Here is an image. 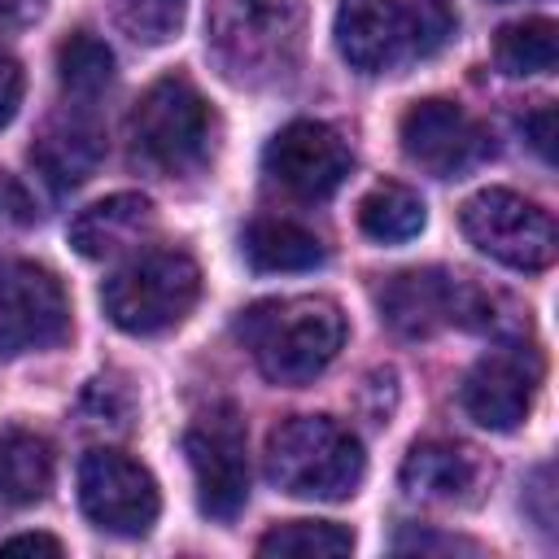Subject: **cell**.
Instances as JSON below:
<instances>
[{
  "label": "cell",
  "instance_id": "6da1fadb",
  "mask_svg": "<svg viewBox=\"0 0 559 559\" xmlns=\"http://www.w3.org/2000/svg\"><path fill=\"white\" fill-rule=\"evenodd\" d=\"M205 44L227 83H284L301 61L306 9L301 0H210Z\"/></svg>",
  "mask_w": 559,
  "mask_h": 559
},
{
  "label": "cell",
  "instance_id": "7a4b0ae2",
  "mask_svg": "<svg viewBox=\"0 0 559 559\" xmlns=\"http://www.w3.org/2000/svg\"><path fill=\"white\" fill-rule=\"evenodd\" d=\"M245 349L271 384H310L345 345V314L328 297L253 301L236 323Z\"/></svg>",
  "mask_w": 559,
  "mask_h": 559
},
{
  "label": "cell",
  "instance_id": "3957f363",
  "mask_svg": "<svg viewBox=\"0 0 559 559\" xmlns=\"http://www.w3.org/2000/svg\"><path fill=\"white\" fill-rule=\"evenodd\" d=\"M362 441L332 415H293L266 437V480L293 498L341 502L362 485Z\"/></svg>",
  "mask_w": 559,
  "mask_h": 559
},
{
  "label": "cell",
  "instance_id": "277c9868",
  "mask_svg": "<svg viewBox=\"0 0 559 559\" xmlns=\"http://www.w3.org/2000/svg\"><path fill=\"white\" fill-rule=\"evenodd\" d=\"M201 297V266L183 249H140L100 284V306L114 328L157 336L188 319Z\"/></svg>",
  "mask_w": 559,
  "mask_h": 559
},
{
  "label": "cell",
  "instance_id": "5b68a950",
  "mask_svg": "<svg viewBox=\"0 0 559 559\" xmlns=\"http://www.w3.org/2000/svg\"><path fill=\"white\" fill-rule=\"evenodd\" d=\"M131 157L157 175H188L210 157L214 114L205 96L183 79L166 74L157 79L127 118Z\"/></svg>",
  "mask_w": 559,
  "mask_h": 559
},
{
  "label": "cell",
  "instance_id": "8992f818",
  "mask_svg": "<svg viewBox=\"0 0 559 559\" xmlns=\"http://www.w3.org/2000/svg\"><path fill=\"white\" fill-rule=\"evenodd\" d=\"M380 319L397 336H437L445 328H493V297L445 266H415L380 288Z\"/></svg>",
  "mask_w": 559,
  "mask_h": 559
},
{
  "label": "cell",
  "instance_id": "52a82bcc",
  "mask_svg": "<svg viewBox=\"0 0 559 559\" xmlns=\"http://www.w3.org/2000/svg\"><path fill=\"white\" fill-rule=\"evenodd\" d=\"M463 236L511 271H546L559 253L555 218L511 188H480L459 210Z\"/></svg>",
  "mask_w": 559,
  "mask_h": 559
},
{
  "label": "cell",
  "instance_id": "ba28073f",
  "mask_svg": "<svg viewBox=\"0 0 559 559\" xmlns=\"http://www.w3.org/2000/svg\"><path fill=\"white\" fill-rule=\"evenodd\" d=\"M183 454L197 480V507L210 520H236L249 502V454L245 424L231 402L201 411L183 432Z\"/></svg>",
  "mask_w": 559,
  "mask_h": 559
},
{
  "label": "cell",
  "instance_id": "9c48e42d",
  "mask_svg": "<svg viewBox=\"0 0 559 559\" xmlns=\"http://www.w3.org/2000/svg\"><path fill=\"white\" fill-rule=\"evenodd\" d=\"M79 507L105 533L144 537L157 524L162 493L144 463H135L122 450L96 445L79 459Z\"/></svg>",
  "mask_w": 559,
  "mask_h": 559
},
{
  "label": "cell",
  "instance_id": "30bf717a",
  "mask_svg": "<svg viewBox=\"0 0 559 559\" xmlns=\"http://www.w3.org/2000/svg\"><path fill=\"white\" fill-rule=\"evenodd\" d=\"M70 332V301L61 280L22 258L0 262V358L52 349Z\"/></svg>",
  "mask_w": 559,
  "mask_h": 559
},
{
  "label": "cell",
  "instance_id": "8fae6325",
  "mask_svg": "<svg viewBox=\"0 0 559 559\" xmlns=\"http://www.w3.org/2000/svg\"><path fill=\"white\" fill-rule=\"evenodd\" d=\"M262 170L280 192L297 201H328L349 179L354 153L328 122L297 118L271 135L262 153Z\"/></svg>",
  "mask_w": 559,
  "mask_h": 559
},
{
  "label": "cell",
  "instance_id": "7c38bea8",
  "mask_svg": "<svg viewBox=\"0 0 559 559\" xmlns=\"http://www.w3.org/2000/svg\"><path fill=\"white\" fill-rule=\"evenodd\" d=\"M397 135H402V153L437 179H463L493 153L489 131L463 105L441 100V96L415 100L402 114Z\"/></svg>",
  "mask_w": 559,
  "mask_h": 559
},
{
  "label": "cell",
  "instance_id": "4fadbf2b",
  "mask_svg": "<svg viewBox=\"0 0 559 559\" xmlns=\"http://www.w3.org/2000/svg\"><path fill=\"white\" fill-rule=\"evenodd\" d=\"M537 384H542V358H537V349L498 345V349H489V354H480L472 362V371L463 376L459 402H463V411L480 428L511 432V428H520L528 419Z\"/></svg>",
  "mask_w": 559,
  "mask_h": 559
},
{
  "label": "cell",
  "instance_id": "5bb4252c",
  "mask_svg": "<svg viewBox=\"0 0 559 559\" xmlns=\"http://www.w3.org/2000/svg\"><path fill=\"white\" fill-rule=\"evenodd\" d=\"M332 35L358 74H389L419 52V22L397 0H341Z\"/></svg>",
  "mask_w": 559,
  "mask_h": 559
},
{
  "label": "cell",
  "instance_id": "9a60e30c",
  "mask_svg": "<svg viewBox=\"0 0 559 559\" xmlns=\"http://www.w3.org/2000/svg\"><path fill=\"white\" fill-rule=\"evenodd\" d=\"M100 162H105V127L92 114V105H66V114L48 118V127L31 144L35 175L57 192L87 183Z\"/></svg>",
  "mask_w": 559,
  "mask_h": 559
},
{
  "label": "cell",
  "instance_id": "2e32d148",
  "mask_svg": "<svg viewBox=\"0 0 559 559\" xmlns=\"http://www.w3.org/2000/svg\"><path fill=\"white\" fill-rule=\"evenodd\" d=\"M157 231V210L148 197L140 192H114L105 201H92L87 210L74 214L70 223V245L92 258V262H105V258H122L131 249H144L148 236Z\"/></svg>",
  "mask_w": 559,
  "mask_h": 559
},
{
  "label": "cell",
  "instance_id": "e0dca14e",
  "mask_svg": "<svg viewBox=\"0 0 559 559\" xmlns=\"http://www.w3.org/2000/svg\"><path fill=\"white\" fill-rule=\"evenodd\" d=\"M402 489L419 502H472L480 485V459L476 450L459 441H415L402 459Z\"/></svg>",
  "mask_w": 559,
  "mask_h": 559
},
{
  "label": "cell",
  "instance_id": "ac0fdd59",
  "mask_svg": "<svg viewBox=\"0 0 559 559\" xmlns=\"http://www.w3.org/2000/svg\"><path fill=\"white\" fill-rule=\"evenodd\" d=\"M57 459L48 437L31 428H4L0 432V498L13 507H31L52 489Z\"/></svg>",
  "mask_w": 559,
  "mask_h": 559
},
{
  "label": "cell",
  "instance_id": "d6986e66",
  "mask_svg": "<svg viewBox=\"0 0 559 559\" xmlns=\"http://www.w3.org/2000/svg\"><path fill=\"white\" fill-rule=\"evenodd\" d=\"M240 249L253 271H314L323 262L319 236L293 218H253L240 236Z\"/></svg>",
  "mask_w": 559,
  "mask_h": 559
},
{
  "label": "cell",
  "instance_id": "ffe728a7",
  "mask_svg": "<svg viewBox=\"0 0 559 559\" xmlns=\"http://www.w3.org/2000/svg\"><path fill=\"white\" fill-rule=\"evenodd\" d=\"M559 61V31L550 17H520L493 35V66L511 79L550 74Z\"/></svg>",
  "mask_w": 559,
  "mask_h": 559
},
{
  "label": "cell",
  "instance_id": "44dd1931",
  "mask_svg": "<svg viewBox=\"0 0 559 559\" xmlns=\"http://www.w3.org/2000/svg\"><path fill=\"white\" fill-rule=\"evenodd\" d=\"M428 223V210H424V197L411 192L406 183H376L362 201H358V227L380 240V245H402V240H415Z\"/></svg>",
  "mask_w": 559,
  "mask_h": 559
},
{
  "label": "cell",
  "instance_id": "7402d4cb",
  "mask_svg": "<svg viewBox=\"0 0 559 559\" xmlns=\"http://www.w3.org/2000/svg\"><path fill=\"white\" fill-rule=\"evenodd\" d=\"M57 79L74 105H92L114 83V52L100 35L74 31L57 48Z\"/></svg>",
  "mask_w": 559,
  "mask_h": 559
},
{
  "label": "cell",
  "instance_id": "603a6c76",
  "mask_svg": "<svg viewBox=\"0 0 559 559\" xmlns=\"http://www.w3.org/2000/svg\"><path fill=\"white\" fill-rule=\"evenodd\" d=\"M349 550H354V533L332 520H288L258 542V555H297V559H336Z\"/></svg>",
  "mask_w": 559,
  "mask_h": 559
},
{
  "label": "cell",
  "instance_id": "cb8c5ba5",
  "mask_svg": "<svg viewBox=\"0 0 559 559\" xmlns=\"http://www.w3.org/2000/svg\"><path fill=\"white\" fill-rule=\"evenodd\" d=\"M114 22L122 35H131L135 44H170L183 26V13H188V0H114Z\"/></svg>",
  "mask_w": 559,
  "mask_h": 559
},
{
  "label": "cell",
  "instance_id": "d4e9b609",
  "mask_svg": "<svg viewBox=\"0 0 559 559\" xmlns=\"http://www.w3.org/2000/svg\"><path fill=\"white\" fill-rule=\"evenodd\" d=\"M79 415H83V428H100V432H122L127 428V415H131V397L118 380H92L87 393L79 397Z\"/></svg>",
  "mask_w": 559,
  "mask_h": 559
},
{
  "label": "cell",
  "instance_id": "484cf974",
  "mask_svg": "<svg viewBox=\"0 0 559 559\" xmlns=\"http://www.w3.org/2000/svg\"><path fill=\"white\" fill-rule=\"evenodd\" d=\"M411 13L419 22V52H432L454 31V17H450V4L445 0H419Z\"/></svg>",
  "mask_w": 559,
  "mask_h": 559
},
{
  "label": "cell",
  "instance_id": "4316f807",
  "mask_svg": "<svg viewBox=\"0 0 559 559\" xmlns=\"http://www.w3.org/2000/svg\"><path fill=\"white\" fill-rule=\"evenodd\" d=\"M22 92H26V74H22V61L0 48V127H9L17 118V105H22Z\"/></svg>",
  "mask_w": 559,
  "mask_h": 559
},
{
  "label": "cell",
  "instance_id": "83f0119b",
  "mask_svg": "<svg viewBox=\"0 0 559 559\" xmlns=\"http://www.w3.org/2000/svg\"><path fill=\"white\" fill-rule=\"evenodd\" d=\"M524 135L542 153V162H555V105L542 100L533 114H524Z\"/></svg>",
  "mask_w": 559,
  "mask_h": 559
},
{
  "label": "cell",
  "instance_id": "f1b7e54d",
  "mask_svg": "<svg viewBox=\"0 0 559 559\" xmlns=\"http://www.w3.org/2000/svg\"><path fill=\"white\" fill-rule=\"evenodd\" d=\"M31 218H35L31 197L22 192L17 179H9V175L0 170V227H22V223H31Z\"/></svg>",
  "mask_w": 559,
  "mask_h": 559
},
{
  "label": "cell",
  "instance_id": "f546056e",
  "mask_svg": "<svg viewBox=\"0 0 559 559\" xmlns=\"http://www.w3.org/2000/svg\"><path fill=\"white\" fill-rule=\"evenodd\" d=\"M393 550H476V542L463 537H437V533H397Z\"/></svg>",
  "mask_w": 559,
  "mask_h": 559
},
{
  "label": "cell",
  "instance_id": "4dcf8cb0",
  "mask_svg": "<svg viewBox=\"0 0 559 559\" xmlns=\"http://www.w3.org/2000/svg\"><path fill=\"white\" fill-rule=\"evenodd\" d=\"M52 0H0V26H31L48 13Z\"/></svg>",
  "mask_w": 559,
  "mask_h": 559
},
{
  "label": "cell",
  "instance_id": "1f68e13d",
  "mask_svg": "<svg viewBox=\"0 0 559 559\" xmlns=\"http://www.w3.org/2000/svg\"><path fill=\"white\" fill-rule=\"evenodd\" d=\"M4 555H22V550H44V555H61V542L48 537V533H17L9 542H0Z\"/></svg>",
  "mask_w": 559,
  "mask_h": 559
},
{
  "label": "cell",
  "instance_id": "d6a6232c",
  "mask_svg": "<svg viewBox=\"0 0 559 559\" xmlns=\"http://www.w3.org/2000/svg\"><path fill=\"white\" fill-rule=\"evenodd\" d=\"M493 4H511V0H493Z\"/></svg>",
  "mask_w": 559,
  "mask_h": 559
}]
</instances>
